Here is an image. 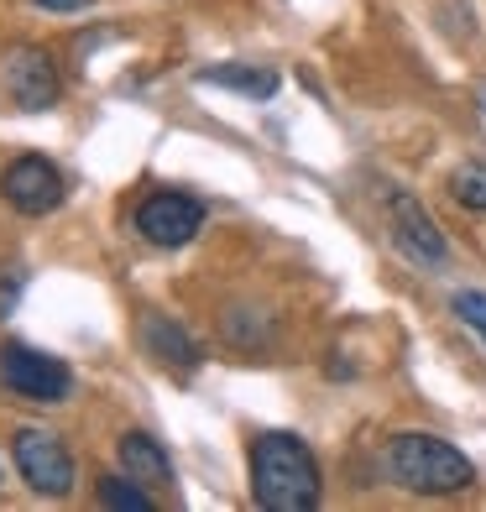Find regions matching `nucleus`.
<instances>
[{"label":"nucleus","mask_w":486,"mask_h":512,"mask_svg":"<svg viewBox=\"0 0 486 512\" xmlns=\"http://www.w3.org/2000/svg\"><path fill=\"white\" fill-rule=\"evenodd\" d=\"M251 497L267 512H314L324 497L314 450L298 434H257L251 439Z\"/></svg>","instance_id":"obj_1"},{"label":"nucleus","mask_w":486,"mask_h":512,"mask_svg":"<svg viewBox=\"0 0 486 512\" xmlns=\"http://www.w3.org/2000/svg\"><path fill=\"white\" fill-rule=\"evenodd\" d=\"M382 460H387V476L413 497H455L476 486V465L439 434H419V429L392 434Z\"/></svg>","instance_id":"obj_2"},{"label":"nucleus","mask_w":486,"mask_h":512,"mask_svg":"<svg viewBox=\"0 0 486 512\" xmlns=\"http://www.w3.org/2000/svg\"><path fill=\"white\" fill-rule=\"evenodd\" d=\"M0 95H6L11 110H21V115L53 110L58 95H63L53 53L37 48V42H6V48H0Z\"/></svg>","instance_id":"obj_3"},{"label":"nucleus","mask_w":486,"mask_h":512,"mask_svg":"<svg viewBox=\"0 0 486 512\" xmlns=\"http://www.w3.org/2000/svg\"><path fill=\"white\" fill-rule=\"evenodd\" d=\"M0 387L16 392L21 403H68L74 371L48 351H32V345H21V340H6L0 345Z\"/></svg>","instance_id":"obj_4"},{"label":"nucleus","mask_w":486,"mask_h":512,"mask_svg":"<svg viewBox=\"0 0 486 512\" xmlns=\"http://www.w3.org/2000/svg\"><path fill=\"white\" fill-rule=\"evenodd\" d=\"M131 225H136V236H142L147 246L178 251V246H189L204 230V204L194 194H183V189H157V194H147L142 204H136Z\"/></svg>","instance_id":"obj_5"},{"label":"nucleus","mask_w":486,"mask_h":512,"mask_svg":"<svg viewBox=\"0 0 486 512\" xmlns=\"http://www.w3.org/2000/svg\"><path fill=\"white\" fill-rule=\"evenodd\" d=\"M11 460H16L21 481H27L37 497H53L58 502V497L74 492V455L63 450L58 434H48V429H16Z\"/></svg>","instance_id":"obj_6"},{"label":"nucleus","mask_w":486,"mask_h":512,"mask_svg":"<svg viewBox=\"0 0 486 512\" xmlns=\"http://www.w3.org/2000/svg\"><path fill=\"white\" fill-rule=\"evenodd\" d=\"M387 230H392V246H398L408 262H419V267H445L450 262L445 230L434 225V215L419 204V194L398 189V183L387 189Z\"/></svg>","instance_id":"obj_7"},{"label":"nucleus","mask_w":486,"mask_h":512,"mask_svg":"<svg viewBox=\"0 0 486 512\" xmlns=\"http://www.w3.org/2000/svg\"><path fill=\"white\" fill-rule=\"evenodd\" d=\"M0 194H6V204L21 209V215H53V209L63 204V194H68V183L48 157L27 152L0 173Z\"/></svg>","instance_id":"obj_8"},{"label":"nucleus","mask_w":486,"mask_h":512,"mask_svg":"<svg viewBox=\"0 0 486 512\" xmlns=\"http://www.w3.org/2000/svg\"><path fill=\"white\" fill-rule=\"evenodd\" d=\"M142 351H147L157 366L178 371V377H189V371L199 366V345L189 340V330H183V324H173L168 314H157V309L142 314Z\"/></svg>","instance_id":"obj_9"},{"label":"nucleus","mask_w":486,"mask_h":512,"mask_svg":"<svg viewBox=\"0 0 486 512\" xmlns=\"http://www.w3.org/2000/svg\"><path fill=\"white\" fill-rule=\"evenodd\" d=\"M115 460H121V471H126L131 481H142L147 492L173 486V460H168V450H162L152 434H142V429H131V434L115 439Z\"/></svg>","instance_id":"obj_10"},{"label":"nucleus","mask_w":486,"mask_h":512,"mask_svg":"<svg viewBox=\"0 0 486 512\" xmlns=\"http://www.w3.org/2000/svg\"><path fill=\"white\" fill-rule=\"evenodd\" d=\"M199 84H215V89H236L246 100H272L277 95V74L262 63H215V68H199Z\"/></svg>","instance_id":"obj_11"},{"label":"nucleus","mask_w":486,"mask_h":512,"mask_svg":"<svg viewBox=\"0 0 486 512\" xmlns=\"http://www.w3.org/2000/svg\"><path fill=\"white\" fill-rule=\"evenodd\" d=\"M95 497H100L110 512H157L152 492H147L142 481H131L126 471H121V476H100V481H95Z\"/></svg>","instance_id":"obj_12"},{"label":"nucleus","mask_w":486,"mask_h":512,"mask_svg":"<svg viewBox=\"0 0 486 512\" xmlns=\"http://www.w3.org/2000/svg\"><path fill=\"white\" fill-rule=\"evenodd\" d=\"M450 199L471 215H486V162H460L450 173Z\"/></svg>","instance_id":"obj_13"},{"label":"nucleus","mask_w":486,"mask_h":512,"mask_svg":"<svg viewBox=\"0 0 486 512\" xmlns=\"http://www.w3.org/2000/svg\"><path fill=\"white\" fill-rule=\"evenodd\" d=\"M21 293H27V267H21V262H6V267H0V319L16 314Z\"/></svg>","instance_id":"obj_14"},{"label":"nucleus","mask_w":486,"mask_h":512,"mask_svg":"<svg viewBox=\"0 0 486 512\" xmlns=\"http://www.w3.org/2000/svg\"><path fill=\"white\" fill-rule=\"evenodd\" d=\"M450 309H455L460 324H471V330L486 340V293H471V288H466V293H455V298H450Z\"/></svg>","instance_id":"obj_15"},{"label":"nucleus","mask_w":486,"mask_h":512,"mask_svg":"<svg viewBox=\"0 0 486 512\" xmlns=\"http://www.w3.org/2000/svg\"><path fill=\"white\" fill-rule=\"evenodd\" d=\"M42 11H89V0H32Z\"/></svg>","instance_id":"obj_16"},{"label":"nucleus","mask_w":486,"mask_h":512,"mask_svg":"<svg viewBox=\"0 0 486 512\" xmlns=\"http://www.w3.org/2000/svg\"><path fill=\"white\" fill-rule=\"evenodd\" d=\"M476 100H481V110H486V84H481V95H476Z\"/></svg>","instance_id":"obj_17"}]
</instances>
